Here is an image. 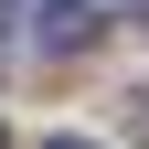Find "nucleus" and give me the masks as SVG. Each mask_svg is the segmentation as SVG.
I'll return each mask as SVG.
<instances>
[{"label":"nucleus","instance_id":"1","mask_svg":"<svg viewBox=\"0 0 149 149\" xmlns=\"http://www.w3.org/2000/svg\"><path fill=\"white\" fill-rule=\"evenodd\" d=\"M96 22H107L96 0H43V11H32V43H43V53H85Z\"/></svg>","mask_w":149,"mask_h":149},{"label":"nucleus","instance_id":"2","mask_svg":"<svg viewBox=\"0 0 149 149\" xmlns=\"http://www.w3.org/2000/svg\"><path fill=\"white\" fill-rule=\"evenodd\" d=\"M128 139L149 149V85H128Z\"/></svg>","mask_w":149,"mask_h":149},{"label":"nucleus","instance_id":"3","mask_svg":"<svg viewBox=\"0 0 149 149\" xmlns=\"http://www.w3.org/2000/svg\"><path fill=\"white\" fill-rule=\"evenodd\" d=\"M43 149H96V139H43Z\"/></svg>","mask_w":149,"mask_h":149},{"label":"nucleus","instance_id":"4","mask_svg":"<svg viewBox=\"0 0 149 149\" xmlns=\"http://www.w3.org/2000/svg\"><path fill=\"white\" fill-rule=\"evenodd\" d=\"M0 149H11V139H0Z\"/></svg>","mask_w":149,"mask_h":149}]
</instances>
